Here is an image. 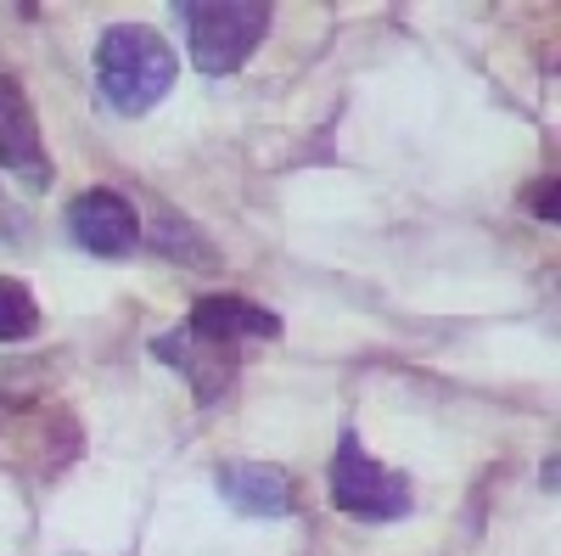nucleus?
I'll use <instances>...</instances> for the list:
<instances>
[{
    "label": "nucleus",
    "mask_w": 561,
    "mask_h": 556,
    "mask_svg": "<svg viewBox=\"0 0 561 556\" xmlns=\"http://www.w3.org/2000/svg\"><path fill=\"white\" fill-rule=\"evenodd\" d=\"M96 84L113 113L140 118L152 113L174 84V52L147 23H113L96 45Z\"/></svg>",
    "instance_id": "1"
},
{
    "label": "nucleus",
    "mask_w": 561,
    "mask_h": 556,
    "mask_svg": "<svg viewBox=\"0 0 561 556\" xmlns=\"http://www.w3.org/2000/svg\"><path fill=\"white\" fill-rule=\"evenodd\" d=\"M180 23H185L192 63L208 79H225V73H237L253 57V45L264 39L270 7L264 0H192V7H180Z\"/></svg>",
    "instance_id": "2"
},
{
    "label": "nucleus",
    "mask_w": 561,
    "mask_h": 556,
    "mask_svg": "<svg viewBox=\"0 0 561 556\" xmlns=\"http://www.w3.org/2000/svg\"><path fill=\"white\" fill-rule=\"evenodd\" d=\"M332 506L359 523H393L410 512V478L404 473H388L382 461H370L359 450V439L348 433L343 450L332 455Z\"/></svg>",
    "instance_id": "3"
},
{
    "label": "nucleus",
    "mask_w": 561,
    "mask_h": 556,
    "mask_svg": "<svg viewBox=\"0 0 561 556\" xmlns=\"http://www.w3.org/2000/svg\"><path fill=\"white\" fill-rule=\"evenodd\" d=\"M0 169L18 174L28 192L51 185V158H45V141H39V118L23 97V84L7 73H0Z\"/></svg>",
    "instance_id": "4"
},
{
    "label": "nucleus",
    "mask_w": 561,
    "mask_h": 556,
    "mask_svg": "<svg viewBox=\"0 0 561 556\" xmlns=\"http://www.w3.org/2000/svg\"><path fill=\"white\" fill-rule=\"evenodd\" d=\"M68 230H73V242H79V248L102 253V259H124V253L140 242V219H135V208H129L118 192H107V185H96V192L73 197V208H68Z\"/></svg>",
    "instance_id": "5"
},
{
    "label": "nucleus",
    "mask_w": 561,
    "mask_h": 556,
    "mask_svg": "<svg viewBox=\"0 0 561 556\" xmlns=\"http://www.w3.org/2000/svg\"><path fill=\"white\" fill-rule=\"evenodd\" d=\"M152 349H158L174 371H185V377H192V388H197V399H203V405H219V399H225V388L237 383V349L208 343V338H197L192 327H180V332L158 338Z\"/></svg>",
    "instance_id": "6"
},
{
    "label": "nucleus",
    "mask_w": 561,
    "mask_h": 556,
    "mask_svg": "<svg viewBox=\"0 0 561 556\" xmlns=\"http://www.w3.org/2000/svg\"><path fill=\"white\" fill-rule=\"evenodd\" d=\"M219 495L248 518H287L293 512V478L270 461H225L214 473Z\"/></svg>",
    "instance_id": "7"
},
{
    "label": "nucleus",
    "mask_w": 561,
    "mask_h": 556,
    "mask_svg": "<svg viewBox=\"0 0 561 556\" xmlns=\"http://www.w3.org/2000/svg\"><path fill=\"white\" fill-rule=\"evenodd\" d=\"M197 338L208 343H225V349H237L242 338H280V320L253 304V298H237V293H208L192 304V320H185Z\"/></svg>",
    "instance_id": "8"
},
{
    "label": "nucleus",
    "mask_w": 561,
    "mask_h": 556,
    "mask_svg": "<svg viewBox=\"0 0 561 556\" xmlns=\"http://www.w3.org/2000/svg\"><path fill=\"white\" fill-rule=\"evenodd\" d=\"M39 332V304L23 282L12 275H0V343H23Z\"/></svg>",
    "instance_id": "9"
}]
</instances>
